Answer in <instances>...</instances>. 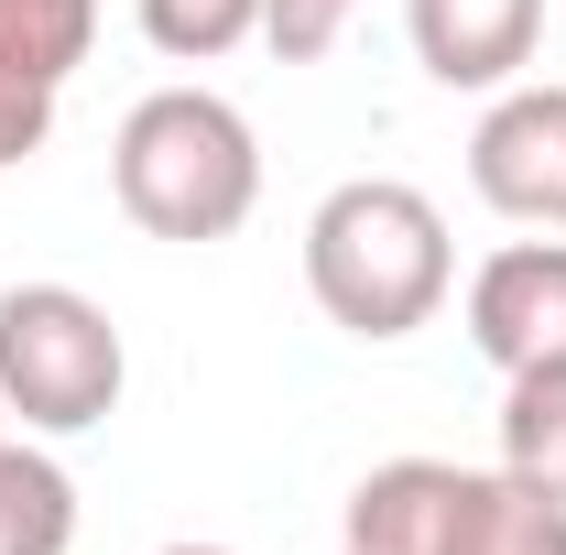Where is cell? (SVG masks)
Returning <instances> with one entry per match:
<instances>
[{
    "label": "cell",
    "mask_w": 566,
    "mask_h": 555,
    "mask_svg": "<svg viewBox=\"0 0 566 555\" xmlns=\"http://www.w3.org/2000/svg\"><path fill=\"white\" fill-rule=\"evenodd\" d=\"M501 469L566 501V359H534L501 381Z\"/></svg>",
    "instance_id": "9"
},
{
    "label": "cell",
    "mask_w": 566,
    "mask_h": 555,
    "mask_svg": "<svg viewBox=\"0 0 566 555\" xmlns=\"http://www.w3.org/2000/svg\"><path fill=\"white\" fill-rule=\"evenodd\" d=\"M109 186H120V218L142 240L197 251V240H229L262 208V142L218 87H153L109 142Z\"/></svg>",
    "instance_id": "2"
},
{
    "label": "cell",
    "mask_w": 566,
    "mask_h": 555,
    "mask_svg": "<svg viewBox=\"0 0 566 555\" xmlns=\"http://www.w3.org/2000/svg\"><path fill=\"white\" fill-rule=\"evenodd\" d=\"M469 186L512 229H566V87H491L469 132Z\"/></svg>",
    "instance_id": "5"
},
{
    "label": "cell",
    "mask_w": 566,
    "mask_h": 555,
    "mask_svg": "<svg viewBox=\"0 0 566 555\" xmlns=\"http://www.w3.org/2000/svg\"><path fill=\"white\" fill-rule=\"evenodd\" d=\"M164 555H229V545H164Z\"/></svg>",
    "instance_id": "14"
},
{
    "label": "cell",
    "mask_w": 566,
    "mask_h": 555,
    "mask_svg": "<svg viewBox=\"0 0 566 555\" xmlns=\"http://www.w3.org/2000/svg\"><path fill=\"white\" fill-rule=\"evenodd\" d=\"M349 555H566V501L512 469L392 458L349 490Z\"/></svg>",
    "instance_id": "3"
},
{
    "label": "cell",
    "mask_w": 566,
    "mask_h": 555,
    "mask_svg": "<svg viewBox=\"0 0 566 555\" xmlns=\"http://www.w3.org/2000/svg\"><path fill=\"white\" fill-rule=\"evenodd\" d=\"M447 283H458V251H447V218H436L424 186L349 175V186L316 197V218H305V294L327 305V327L392 348L447 305Z\"/></svg>",
    "instance_id": "1"
},
{
    "label": "cell",
    "mask_w": 566,
    "mask_h": 555,
    "mask_svg": "<svg viewBox=\"0 0 566 555\" xmlns=\"http://www.w3.org/2000/svg\"><path fill=\"white\" fill-rule=\"evenodd\" d=\"M262 11H273V0H142V33H153V55H175V66H218V55H240V44L262 33Z\"/></svg>",
    "instance_id": "11"
},
{
    "label": "cell",
    "mask_w": 566,
    "mask_h": 555,
    "mask_svg": "<svg viewBox=\"0 0 566 555\" xmlns=\"http://www.w3.org/2000/svg\"><path fill=\"white\" fill-rule=\"evenodd\" d=\"M76 545V480L55 447L0 436V555H66Z\"/></svg>",
    "instance_id": "8"
},
{
    "label": "cell",
    "mask_w": 566,
    "mask_h": 555,
    "mask_svg": "<svg viewBox=\"0 0 566 555\" xmlns=\"http://www.w3.org/2000/svg\"><path fill=\"white\" fill-rule=\"evenodd\" d=\"M120 381H132V348H120L98 294H76V283H11L0 294V415H22V436L109 425Z\"/></svg>",
    "instance_id": "4"
},
{
    "label": "cell",
    "mask_w": 566,
    "mask_h": 555,
    "mask_svg": "<svg viewBox=\"0 0 566 555\" xmlns=\"http://www.w3.org/2000/svg\"><path fill=\"white\" fill-rule=\"evenodd\" d=\"M469 348L491 359L501 381L534 370V359H566V240H512L469 273Z\"/></svg>",
    "instance_id": "6"
},
{
    "label": "cell",
    "mask_w": 566,
    "mask_h": 555,
    "mask_svg": "<svg viewBox=\"0 0 566 555\" xmlns=\"http://www.w3.org/2000/svg\"><path fill=\"white\" fill-rule=\"evenodd\" d=\"M55 142V87L22 66H0V164H33Z\"/></svg>",
    "instance_id": "13"
},
{
    "label": "cell",
    "mask_w": 566,
    "mask_h": 555,
    "mask_svg": "<svg viewBox=\"0 0 566 555\" xmlns=\"http://www.w3.org/2000/svg\"><path fill=\"white\" fill-rule=\"evenodd\" d=\"M403 33H415V66L436 87H469L491 98L534 66V33H545V0H403Z\"/></svg>",
    "instance_id": "7"
},
{
    "label": "cell",
    "mask_w": 566,
    "mask_h": 555,
    "mask_svg": "<svg viewBox=\"0 0 566 555\" xmlns=\"http://www.w3.org/2000/svg\"><path fill=\"white\" fill-rule=\"evenodd\" d=\"M349 11L359 0H273V11H262V44H273L283 66H316V55L349 33Z\"/></svg>",
    "instance_id": "12"
},
{
    "label": "cell",
    "mask_w": 566,
    "mask_h": 555,
    "mask_svg": "<svg viewBox=\"0 0 566 555\" xmlns=\"http://www.w3.org/2000/svg\"><path fill=\"white\" fill-rule=\"evenodd\" d=\"M338 555H349V545H338Z\"/></svg>",
    "instance_id": "15"
},
{
    "label": "cell",
    "mask_w": 566,
    "mask_h": 555,
    "mask_svg": "<svg viewBox=\"0 0 566 555\" xmlns=\"http://www.w3.org/2000/svg\"><path fill=\"white\" fill-rule=\"evenodd\" d=\"M87 44H98V0H0V66L66 87L87 66Z\"/></svg>",
    "instance_id": "10"
}]
</instances>
